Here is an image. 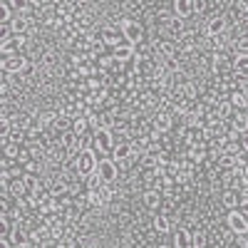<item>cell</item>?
I'll use <instances>...</instances> for the list:
<instances>
[{
	"label": "cell",
	"instance_id": "obj_1",
	"mask_svg": "<svg viewBox=\"0 0 248 248\" xmlns=\"http://www.w3.org/2000/svg\"><path fill=\"white\" fill-rule=\"evenodd\" d=\"M117 132L114 129H94L92 132V137H94V149L99 152V154H112V149L117 147V137H114Z\"/></svg>",
	"mask_w": 248,
	"mask_h": 248
},
{
	"label": "cell",
	"instance_id": "obj_2",
	"mask_svg": "<svg viewBox=\"0 0 248 248\" xmlns=\"http://www.w3.org/2000/svg\"><path fill=\"white\" fill-rule=\"evenodd\" d=\"M94 152H97V149H79V154H77V169H79V176H87V174L97 171L99 159H97Z\"/></svg>",
	"mask_w": 248,
	"mask_h": 248
},
{
	"label": "cell",
	"instance_id": "obj_3",
	"mask_svg": "<svg viewBox=\"0 0 248 248\" xmlns=\"http://www.w3.org/2000/svg\"><path fill=\"white\" fill-rule=\"evenodd\" d=\"M122 32H124V40H127V43H132V45H137V43H141L144 40V28L137 23V20H122Z\"/></svg>",
	"mask_w": 248,
	"mask_h": 248
},
{
	"label": "cell",
	"instance_id": "obj_4",
	"mask_svg": "<svg viewBox=\"0 0 248 248\" xmlns=\"http://www.w3.org/2000/svg\"><path fill=\"white\" fill-rule=\"evenodd\" d=\"M97 174H99V179H102V181H117L119 164H117L112 156H107V159H99V164H97Z\"/></svg>",
	"mask_w": 248,
	"mask_h": 248
},
{
	"label": "cell",
	"instance_id": "obj_5",
	"mask_svg": "<svg viewBox=\"0 0 248 248\" xmlns=\"http://www.w3.org/2000/svg\"><path fill=\"white\" fill-rule=\"evenodd\" d=\"M229 229L233 233H248V216L238 209H229Z\"/></svg>",
	"mask_w": 248,
	"mask_h": 248
},
{
	"label": "cell",
	"instance_id": "obj_6",
	"mask_svg": "<svg viewBox=\"0 0 248 248\" xmlns=\"http://www.w3.org/2000/svg\"><path fill=\"white\" fill-rule=\"evenodd\" d=\"M134 156H137V154H134V149H132V141H119L117 147L112 149V159H114L117 164H129Z\"/></svg>",
	"mask_w": 248,
	"mask_h": 248
},
{
	"label": "cell",
	"instance_id": "obj_7",
	"mask_svg": "<svg viewBox=\"0 0 248 248\" xmlns=\"http://www.w3.org/2000/svg\"><path fill=\"white\" fill-rule=\"evenodd\" d=\"M112 55H114V60L117 62H122V65H127V62H132L134 60V55H137V47L132 45V43H119L117 47H112Z\"/></svg>",
	"mask_w": 248,
	"mask_h": 248
},
{
	"label": "cell",
	"instance_id": "obj_8",
	"mask_svg": "<svg viewBox=\"0 0 248 248\" xmlns=\"http://www.w3.org/2000/svg\"><path fill=\"white\" fill-rule=\"evenodd\" d=\"M28 65V57L23 55H13V57H3V72H10V75H20Z\"/></svg>",
	"mask_w": 248,
	"mask_h": 248
},
{
	"label": "cell",
	"instance_id": "obj_9",
	"mask_svg": "<svg viewBox=\"0 0 248 248\" xmlns=\"http://www.w3.org/2000/svg\"><path fill=\"white\" fill-rule=\"evenodd\" d=\"M60 144H65L70 152H79L82 149V134H77L75 129H65V132H60Z\"/></svg>",
	"mask_w": 248,
	"mask_h": 248
},
{
	"label": "cell",
	"instance_id": "obj_10",
	"mask_svg": "<svg viewBox=\"0 0 248 248\" xmlns=\"http://www.w3.org/2000/svg\"><path fill=\"white\" fill-rule=\"evenodd\" d=\"M226 28H229V20H226L223 15H216L206 23V35H223Z\"/></svg>",
	"mask_w": 248,
	"mask_h": 248
},
{
	"label": "cell",
	"instance_id": "obj_11",
	"mask_svg": "<svg viewBox=\"0 0 248 248\" xmlns=\"http://www.w3.org/2000/svg\"><path fill=\"white\" fill-rule=\"evenodd\" d=\"M226 70H233V57L229 60V55L216 52V55H214V72H216V75H223Z\"/></svg>",
	"mask_w": 248,
	"mask_h": 248
},
{
	"label": "cell",
	"instance_id": "obj_12",
	"mask_svg": "<svg viewBox=\"0 0 248 248\" xmlns=\"http://www.w3.org/2000/svg\"><path fill=\"white\" fill-rule=\"evenodd\" d=\"M184 30H186V23H184V17L181 15H171V17H167V32L169 35H184Z\"/></svg>",
	"mask_w": 248,
	"mask_h": 248
},
{
	"label": "cell",
	"instance_id": "obj_13",
	"mask_svg": "<svg viewBox=\"0 0 248 248\" xmlns=\"http://www.w3.org/2000/svg\"><path fill=\"white\" fill-rule=\"evenodd\" d=\"M191 238H194V233L189 229H176L174 231V246L176 248H189L191 246Z\"/></svg>",
	"mask_w": 248,
	"mask_h": 248
},
{
	"label": "cell",
	"instance_id": "obj_14",
	"mask_svg": "<svg viewBox=\"0 0 248 248\" xmlns=\"http://www.w3.org/2000/svg\"><path fill=\"white\" fill-rule=\"evenodd\" d=\"M171 124H174V119H171L169 112H159V114H154V129H159V132H169V129H171Z\"/></svg>",
	"mask_w": 248,
	"mask_h": 248
},
{
	"label": "cell",
	"instance_id": "obj_15",
	"mask_svg": "<svg viewBox=\"0 0 248 248\" xmlns=\"http://www.w3.org/2000/svg\"><path fill=\"white\" fill-rule=\"evenodd\" d=\"M159 203H161V191L159 189H147L144 191V206H147V209H159Z\"/></svg>",
	"mask_w": 248,
	"mask_h": 248
},
{
	"label": "cell",
	"instance_id": "obj_16",
	"mask_svg": "<svg viewBox=\"0 0 248 248\" xmlns=\"http://www.w3.org/2000/svg\"><path fill=\"white\" fill-rule=\"evenodd\" d=\"M10 196H13V199L28 196V184H25V179H15V176H13V181H10Z\"/></svg>",
	"mask_w": 248,
	"mask_h": 248
},
{
	"label": "cell",
	"instance_id": "obj_17",
	"mask_svg": "<svg viewBox=\"0 0 248 248\" xmlns=\"http://www.w3.org/2000/svg\"><path fill=\"white\" fill-rule=\"evenodd\" d=\"M206 154H209V147H206V144H196V147H189V159H191L194 164L206 161Z\"/></svg>",
	"mask_w": 248,
	"mask_h": 248
},
{
	"label": "cell",
	"instance_id": "obj_18",
	"mask_svg": "<svg viewBox=\"0 0 248 248\" xmlns=\"http://www.w3.org/2000/svg\"><path fill=\"white\" fill-rule=\"evenodd\" d=\"M231 127L238 129L241 134H246V132H248V112H236V114L231 117Z\"/></svg>",
	"mask_w": 248,
	"mask_h": 248
},
{
	"label": "cell",
	"instance_id": "obj_19",
	"mask_svg": "<svg viewBox=\"0 0 248 248\" xmlns=\"http://www.w3.org/2000/svg\"><path fill=\"white\" fill-rule=\"evenodd\" d=\"M72 129L77 132V134H90V129H92V124H90V117H75L72 119Z\"/></svg>",
	"mask_w": 248,
	"mask_h": 248
},
{
	"label": "cell",
	"instance_id": "obj_20",
	"mask_svg": "<svg viewBox=\"0 0 248 248\" xmlns=\"http://www.w3.org/2000/svg\"><path fill=\"white\" fill-rule=\"evenodd\" d=\"M174 13H176V15H181L184 20L189 17V15H194L191 0H174Z\"/></svg>",
	"mask_w": 248,
	"mask_h": 248
},
{
	"label": "cell",
	"instance_id": "obj_21",
	"mask_svg": "<svg viewBox=\"0 0 248 248\" xmlns=\"http://www.w3.org/2000/svg\"><path fill=\"white\" fill-rule=\"evenodd\" d=\"M154 229H156L159 233H169V229H171V218H169L167 214H156V216H154Z\"/></svg>",
	"mask_w": 248,
	"mask_h": 248
},
{
	"label": "cell",
	"instance_id": "obj_22",
	"mask_svg": "<svg viewBox=\"0 0 248 248\" xmlns=\"http://www.w3.org/2000/svg\"><path fill=\"white\" fill-rule=\"evenodd\" d=\"M233 70L248 72V52H233Z\"/></svg>",
	"mask_w": 248,
	"mask_h": 248
},
{
	"label": "cell",
	"instance_id": "obj_23",
	"mask_svg": "<svg viewBox=\"0 0 248 248\" xmlns=\"http://www.w3.org/2000/svg\"><path fill=\"white\" fill-rule=\"evenodd\" d=\"M229 99H231V105H233L236 109H246V107H248V99H246V94H243L241 90H233Z\"/></svg>",
	"mask_w": 248,
	"mask_h": 248
},
{
	"label": "cell",
	"instance_id": "obj_24",
	"mask_svg": "<svg viewBox=\"0 0 248 248\" xmlns=\"http://www.w3.org/2000/svg\"><path fill=\"white\" fill-rule=\"evenodd\" d=\"M3 156H8V159H20V156H23V154H20V144H15V141L3 144Z\"/></svg>",
	"mask_w": 248,
	"mask_h": 248
},
{
	"label": "cell",
	"instance_id": "obj_25",
	"mask_svg": "<svg viewBox=\"0 0 248 248\" xmlns=\"http://www.w3.org/2000/svg\"><path fill=\"white\" fill-rule=\"evenodd\" d=\"M57 114L60 112H43L40 114V124H43V129H47V127H55V122H57Z\"/></svg>",
	"mask_w": 248,
	"mask_h": 248
},
{
	"label": "cell",
	"instance_id": "obj_26",
	"mask_svg": "<svg viewBox=\"0 0 248 248\" xmlns=\"http://www.w3.org/2000/svg\"><path fill=\"white\" fill-rule=\"evenodd\" d=\"M206 243H209V236H206V231H194L191 246H194V248H203Z\"/></svg>",
	"mask_w": 248,
	"mask_h": 248
},
{
	"label": "cell",
	"instance_id": "obj_27",
	"mask_svg": "<svg viewBox=\"0 0 248 248\" xmlns=\"http://www.w3.org/2000/svg\"><path fill=\"white\" fill-rule=\"evenodd\" d=\"M179 50H176V45L174 43H164V45H159V55L161 57H169V55H176Z\"/></svg>",
	"mask_w": 248,
	"mask_h": 248
},
{
	"label": "cell",
	"instance_id": "obj_28",
	"mask_svg": "<svg viewBox=\"0 0 248 248\" xmlns=\"http://www.w3.org/2000/svg\"><path fill=\"white\" fill-rule=\"evenodd\" d=\"M191 8H194V15H201L209 8V0H191Z\"/></svg>",
	"mask_w": 248,
	"mask_h": 248
},
{
	"label": "cell",
	"instance_id": "obj_29",
	"mask_svg": "<svg viewBox=\"0 0 248 248\" xmlns=\"http://www.w3.org/2000/svg\"><path fill=\"white\" fill-rule=\"evenodd\" d=\"M13 43L17 47H25L28 45V32H13Z\"/></svg>",
	"mask_w": 248,
	"mask_h": 248
},
{
	"label": "cell",
	"instance_id": "obj_30",
	"mask_svg": "<svg viewBox=\"0 0 248 248\" xmlns=\"http://www.w3.org/2000/svg\"><path fill=\"white\" fill-rule=\"evenodd\" d=\"M236 52H248V35H241L236 40Z\"/></svg>",
	"mask_w": 248,
	"mask_h": 248
},
{
	"label": "cell",
	"instance_id": "obj_31",
	"mask_svg": "<svg viewBox=\"0 0 248 248\" xmlns=\"http://www.w3.org/2000/svg\"><path fill=\"white\" fill-rule=\"evenodd\" d=\"M246 134H248V132H246ZM241 147H243V152H248V137H246V139L241 141Z\"/></svg>",
	"mask_w": 248,
	"mask_h": 248
}]
</instances>
